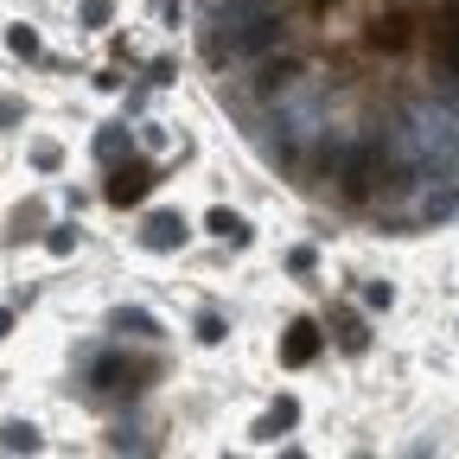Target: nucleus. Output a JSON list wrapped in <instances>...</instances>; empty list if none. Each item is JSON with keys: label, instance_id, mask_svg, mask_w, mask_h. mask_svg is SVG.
Returning a JSON list of instances; mask_svg holds the SVG:
<instances>
[{"label": "nucleus", "instance_id": "nucleus-1", "mask_svg": "<svg viewBox=\"0 0 459 459\" xmlns=\"http://www.w3.org/2000/svg\"><path fill=\"white\" fill-rule=\"evenodd\" d=\"M147 377H153V364L122 358V351H102L96 370H90V389L96 395H134V389H147Z\"/></svg>", "mask_w": 459, "mask_h": 459}, {"label": "nucleus", "instance_id": "nucleus-2", "mask_svg": "<svg viewBox=\"0 0 459 459\" xmlns=\"http://www.w3.org/2000/svg\"><path fill=\"white\" fill-rule=\"evenodd\" d=\"M147 192H153V166H147V160H134V153H128V160H115L102 198H108V204H141Z\"/></svg>", "mask_w": 459, "mask_h": 459}, {"label": "nucleus", "instance_id": "nucleus-3", "mask_svg": "<svg viewBox=\"0 0 459 459\" xmlns=\"http://www.w3.org/2000/svg\"><path fill=\"white\" fill-rule=\"evenodd\" d=\"M186 237H192V230H186V217H179V211H153V217L141 223V249H153V255L179 249Z\"/></svg>", "mask_w": 459, "mask_h": 459}, {"label": "nucleus", "instance_id": "nucleus-4", "mask_svg": "<svg viewBox=\"0 0 459 459\" xmlns=\"http://www.w3.org/2000/svg\"><path fill=\"white\" fill-rule=\"evenodd\" d=\"M319 358V325L313 319H294V325H287V338H281V364H313Z\"/></svg>", "mask_w": 459, "mask_h": 459}, {"label": "nucleus", "instance_id": "nucleus-5", "mask_svg": "<svg viewBox=\"0 0 459 459\" xmlns=\"http://www.w3.org/2000/svg\"><path fill=\"white\" fill-rule=\"evenodd\" d=\"M294 77H300V57H262V65H255V96H274Z\"/></svg>", "mask_w": 459, "mask_h": 459}, {"label": "nucleus", "instance_id": "nucleus-6", "mask_svg": "<svg viewBox=\"0 0 459 459\" xmlns=\"http://www.w3.org/2000/svg\"><path fill=\"white\" fill-rule=\"evenodd\" d=\"M370 39H377L383 51H402V45H409V13H383V20L370 26Z\"/></svg>", "mask_w": 459, "mask_h": 459}, {"label": "nucleus", "instance_id": "nucleus-7", "mask_svg": "<svg viewBox=\"0 0 459 459\" xmlns=\"http://www.w3.org/2000/svg\"><path fill=\"white\" fill-rule=\"evenodd\" d=\"M204 230H211V237H223V243H237V249L249 243V223H243L237 211H211V217H204Z\"/></svg>", "mask_w": 459, "mask_h": 459}, {"label": "nucleus", "instance_id": "nucleus-8", "mask_svg": "<svg viewBox=\"0 0 459 459\" xmlns=\"http://www.w3.org/2000/svg\"><path fill=\"white\" fill-rule=\"evenodd\" d=\"M332 338L344 344V351H364V344H370V332H364L358 313H338V319H332Z\"/></svg>", "mask_w": 459, "mask_h": 459}, {"label": "nucleus", "instance_id": "nucleus-9", "mask_svg": "<svg viewBox=\"0 0 459 459\" xmlns=\"http://www.w3.org/2000/svg\"><path fill=\"white\" fill-rule=\"evenodd\" d=\"M0 446H7V453H39V428L32 421H7V428H0Z\"/></svg>", "mask_w": 459, "mask_h": 459}, {"label": "nucleus", "instance_id": "nucleus-10", "mask_svg": "<svg viewBox=\"0 0 459 459\" xmlns=\"http://www.w3.org/2000/svg\"><path fill=\"white\" fill-rule=\"evenodd\" d=\"M294 421H300V409H294V402H281V409H274V415H262V428H255V440H274L281 428H294Z\"/></svg>", "mask_w": 459, "mask_h": 459}, {"label": "nucleus", "instance_id": "nucleus-11", "mask_svg": "<svg viewBox=\"0 0 459 459\" xmlns=\"http://www.w3.org/2000/svg\"><path fill=\"white\" fill-rule=\"evenodd\" d=\"M122 153H128V128H102V134H96V160H108V166H115Z\"/></svg>", "mask_w": 459, "mask_h": 459}, {"label": "nucleus", "instance_id": "nucleus-12", "mask_svg": "<svg viewBox=\"0 0 459 459\" xmlns=\"http://www.w3.org/2000/svg\"><path fill=\"white\" fill-rule=\"evenodd\" d=\"M39 223H45V211H39V204H20V211H13V230H7V237H13V243H26V237H39Z\"/></svg>", "mask_w": 459, "mask_h": 459}, {"label": "nucleus", "instance_id": "nucleus-13", "mask_svg": "<svg viewBox=\"0 0 459 459\" xmlns=\"http://www.w3.org/2000/svg\"><path fill=\"white\" fill-rule=\"evenodd\" d=\"M453 211H459V186H446L440 198H428V204H421V217H428V223H440V217H453Z\"/></svg>", "mask_w": 459, "mask_h": 459}, {"label": "nucleus", "instance_id": "nucleus-14", "mask_svg": "<svg viewBox=\"0 0 459 459\" xmlns=\"http://www.w3.org/2000/svg\"><path fill=\"white\" fill-rule=\"evenodd\" d=\"M115 332H134V338H153L160 325H153L147 313H115Z\"/></svg>", "mask_w": 459, "mask_h": 459}, {"label": "nucleus", "instance_id": "nucleus-15", "mask_svg": "<svg viewBox=\"0 0 459 459\" xmlns=\"http://www.w3.org/2000/svg\"><path fill=\"white\" fill-rule=\"evenodd\" d=\"M57 160H65V153H57V141H32V166H39V172H57Z\"/></svg>", "mask_w": 459, "mask_h": 459}, {"label": "nucleus", "instance_id": "nucleus-16", "mask_svg": "<svg viewBox=\"0 0 459 459\" xmlns=\"http://www.w3.org/2000/svg\"><path fill=\"white\" fill-rule=\"evenodd\" d=\"M45 243H51V255H71V249H77V230H71V223H57Z\"/></svg>", "mask_w": 459, "mask_h": 459}, {"label": "nucleus", "instance_id": "nucleus-17", "mask_svg": "<svg viewBox=\"0 0 459 459\" xmlns=\"http://www.w3.org/2000/svg\"><path fill=\"white\" fill-rule=\"evenodd\" d=\"M7 45H13L20 57H32V51H39V32H32V26H13V32H7Z\"/></svg>", "mask_w": 459, "mask_h": 459}, {"label": "nucleus", "instance_id": "nucleus-18", "mask_svg": "<svg viewBox=\"0 0 459 459\" xmlns=\"http://www.w3.org/2000/svg\"><path fill=\"white\" fill-rule=\"evenodd\" d=\"M108 13H115V0H83V26H108Z\"/></svg>", "mask_w": 459, "mask_h": 459}, {"label": "nucleus", "instance_id": "nucleus-19", "mask_svg": "<svg viewBox=\"0 0 459 459\" xmlns=\"http://www.w3.org/2000/svg\"><path fill=\"white\" fill-rule=\"evenodd\" d=\"M198 338H204V344H217V338H223V319H217V313H204V319H198Z\"/></svg>", "mask_w": 459, "mask_h": 459}, {"label": "nucleus", "instance_id": "nucleus-20", "mask_svg": "<svg viewBox=\"0 0 459 459\" xmlns=\"http://www.w3.org/2000/svg\"><path fill=\"white\" fill-rule=\"evenodd\" d=\"M364 300H370V307H389V300H395V287H389V281H370V294H364Z\"/></svg>", "mask_w": 459, "mask_h": 459}, {"label": "nucleus", "instance_id": "nucleus-21", "mask_svg": "<svg viewBox=\"0 0 459 459\" xmlns=\"http://www.w3.org/2000/svg\"><path fill=\"white\" fill-rule=\"evenodd\" d=\"M20 115H26V108H20L13 96H0V128H13V122H20Z\"/></svg>", "mask_w": 459, "mask_h": 459}, {"label": "nucleus", "instance_id": "nucleus-22", "mask_svg": "<svg viewBox=\"0 0 459 459\" xmlns=\"http://www.w3.org/2000/svg\"><path fill=\"white\" fill-rule=\"evenodd\" d=\"M7 332H13V313H7V307H0V338H7Z\"/></svg>", "mask_w": 459, "mask_h": 459}]
</instances>
